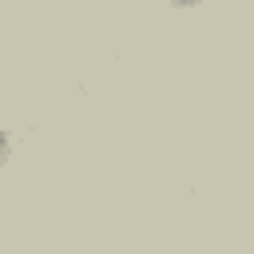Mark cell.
Wrapping results in <instances>:
<instances>
[{"mask_svg":"<svg viewBox=\"0 0 254 254\" xmlns=\"http://www.w3.org/2000/svg\"><path fill=\"white\" fill-rule=\"evenodd\" d=\"M4 151H8V135L0 131V159H4Z\"/></svg>","mask_w":254,"mask_h":254,"instance_id":"cell-1","label":"cell"},{"mask_svg":"<svg viewBox=\"0 0 254 254\" xmlns=\"http://www.w3.org/2000/svg\"><path fill=\"white\" fill-rule=\"evenodd\" d=\"M179 4H190V0H179Z\"/></svg>","mask_w":254,"mask_h":254,"instance_id":"cell-2","label":"cell"}]
</instances>
